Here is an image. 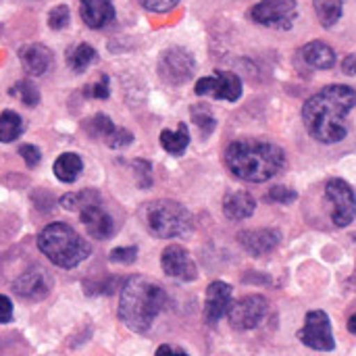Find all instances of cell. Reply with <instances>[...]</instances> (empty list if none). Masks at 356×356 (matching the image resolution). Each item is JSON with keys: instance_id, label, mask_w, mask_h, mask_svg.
<instances>
[{"instance_id": "15", "label": "cell", "mask_w": 356, "mask_h": 356, "mask_svg": "<svg viewBox=\"0 0 356 356\" xmlns=\"http://www.w3.org/2000/svg\"><path fill=\"white\" fill-rule=\"evenodd\" d=\"M282 242V232L271 227L261 229H244L238 234V244L250 254V257H265L271 254Z\"/></svg>"}, {"instance_id": "35", "label": "cell", "mask_w": 356, "mask_h": 356, "mask_svg": "<svg viewBox=\"0 0 356 356\" xmlns=\"http://www.w3.org/2000/svg\"><path fill=\"white\" fill-rule=\"evenodd\" d=\"M19 156L25 161L27 169H35V167L40 165V161H42V152H40V148L33 146V144H21V146H19Z\"/></svg>"}, {"instance_id": "13", "label": "cell", "mask_w": 356, "mask_h": 356, "mask_svg": "<svg viewBox=\"0 0 356 356\" xmlns=\"http://www.w3.org/2000/svg\"><path fill=\"white\" fill-rule=\"evenodd\" d=\"M50 290H52V275L40 265L25 269L13 284V292L29 302L44 300L50 294Z\"/></svg>"}, {"instance_id": "20", "label": "cell", "mask_w": 356, "mask_h": 356, "mask_svg": "<svg viewBox=\"0 0 356 356\" xmlns=\"http://www.w3.org/2000/svg\"><path fill=\"white\" fill-rule=\"evenodd\" d=\"M254 209H257V200L250 192L236 190V192L225 194L223 198V213L229 221L250 219L254 215Z\"/></svg>"}, {"instance_id": "17", "label": "cell", "mask_w": 356, "mask_h": 356, "mask_svg": "<svg viewBox=\"0 0 356 356\" xmlns=\"http://www.w3.org/2000/svg\"><path fill=\"white\" fill-rule=\"evenodd\" d=\"M79 219L86 225L90 238H94V240H108L115 234V229H117L113 217L104 211L102 200L100 202H92L86 209H81L79 211Z\"/></svg>"}, {"instance_id": "24", "label": "cell", "mask_w": 356, "mask_h": 356, "mask_svg": "<svg viewBox=\"0 0 356 356\" xmlns=\"http://www.w3.org/2000/svg\"><path fill=\"white\" fill-rule=\"evenodd\" d=\"M313 6H315V15L321 27L325 29L334 27L342 19V13H344L342 0H313Z\"/></svg>"}, {"instance_id": "1", "label": "cell", "mask_w": 356, "mask_h": 356, "mask_svg": "<svg viewBox=\"0 0 356 356\" xmlns=\"http://www.w3.org/2000/svg\"><path fill=\"white\" fill-rule=\"evenodd\" d=\"M356 104V90L344 83L325 86L302 106L309 136L321 144H338L348 136V115Z\"/></svg>"}, {"instance_id": "16", "label": "cell", "mask_w": 356, "mask_h": 356, "mask_svg": "<svg viewBox=\"0 0 356 356\" xmlns=\"http://www.w3.org/2000/svg\"><path fill=\"white\" fill-rule=\"evenodd\" d=\"M234 290L229 284L217 280L207 288V298H204V321L209 325H215L223 315H227L232 307Z\"/></svg>"}, {"instance_id": "21", "label": "cell", "mask_w": 356, "mask_h": 356, "mask_svg": "<svg viewBox=\"0 0 356 356\" xmlns=\"http://www.w3.org/2000/svg\"><path fill=\"white\" fill-rule=\"evenodd\" d=\"M300 58L311 69L327 71V69H334V65H336V50L321 40H313L300 48Z\"/></svg>"}, {"instance_id": "23", "label": "cell", "mask_w": 356, "mask_h": 356, "mask_svg": "<svg viewBox=\"0 0 356 356\" xmlns=\"http://www.w3.org/2000/svg\"><path fill=\"white\" fill-rule=\"evenodd\" d=\"M161 146H163L169 154L181 156V154L188 150V146H190V129H188V125H186V123H179L175 131L163 129V131H161Z\"/></svg>"}, {"instance_id": "2", "label": "cell", "mask_w": 356, "mask_h": 356, "mask_svg": "<svg viewBox=\"0 0 356 356\" xmlns=\"http://www.w3.org/2000/svg\"><path fill=\"white\" fill-rule=\"evenodd\" d=\"M223 156L229 173L250 184H265L286 167L284 148L267 140H236Z\"/></svg>"}, {"instance_id": "18", "label": "cell", "mask_w": 356, "mask_h": 356, "mask_svg": "<svg viewBox=\"0 0 356 356\" xmlns=\"http://www.w3.org/2000/svg\"><path fill=\"white\" fill-rule=\"evenodd\" d=\"M79 15L90 29H102L115 21L113 0H79Z\"/></svg>"}, {"instance_id": "27", "label": "cell", "mask_w": 356, "mask_h": 356, "mask_svg": "<svg viewBox=\"0 0 356 356\" xmlns=\"http://www.w3.org/2000/svg\"><path fill=\"white\" fill-rule=\"evenodd\" d=\"M96 50L90 46V44H77L71 52H69V56H67V63H69V67H71V71L73 73H83L94 60H96Z\"/></svg>"}, {"instance_id": "30", "label": "cell", "mask_w": 356, "mask_h": 356, "mask_svg": "<svg viewBox=\"0 0 356 356\" xmlns=\"http://www.w3.org/2000/svg\"><path fill=\"white\" fill-rule=\"evenodd\" d=\"M265 200L267 202H273V204H284L286 207V204H292V202L298 200V192L292 190V188H288V186H273L267 192Z\"/></svg>"}, {"instance_id": "14", "label": "cell", "mask_w": 356, "mask_h": 356, "mask_svg": "<svg viewBox=\"0 0 356 356\" xmlns=\"http://www.w3.org/2000/svg\"><path fill=\"white\" fill-rule=\"evenodd\" d=\"M161 267H163L165 275H169L177 282H194L198 277L196 263L192 261L190 252L179 244H171L163 250Z\"/></svg>"}, {"instance_id": "34", "label": "cell", "mask_w": 356, "mask_h": 356, "mask_svg": "<svg viewBox=\"0 0 356 356\" xmlns=\"http://www.w3.org/2000/svg\"><path fill=\"white\" fill-rule=\"evenodd\" d=\"M136 259H138L136 246H121V248L111 250V254H108V261L117 263V265H131V263H136Z\"/></svg>"}, {"instance_id": "12", "label": "cell", "mask_w": 356, "mask_h": 356, "mask_svg": "<svg viewBox=\"0 0 356 356\" xmlns=\"http://www.w3.org/2000/svg\"><path fill=\"white\" fill-rule=\"evenodd\" d=\"M81 127H83V131H86L90 138L100 140V142H104L108 148H115V150L125 148V146H129V144L134 142V134L127 131V129H123V127H117V125L111 121V117H106L104 113H96L94 117L86 119V121L81 123Z\"/></svg>"}, {"instance_id": "4", "label": "cell", "mask_w": 356, "mask_h": 356, "mask_svg": "<svg viewBox=\"0 0 356 356\" xmlns=\"http://www.w3.org/2000/svg\"><path fill=\"white\" fill-rule=\"evenodd\" d=\"M40 252L60 269H73L92 254V246L69 223L56 221L38 234Z\"/></svg>"}, {"instance_id": "19", "label": "cell", "mask_w": 356, "mask_h": 356, "mask_svg": "<svg viewBox=\"0 0 356 356\" xmlns=\"http://www.w3.org/2000/svg\"><path fill=\"white\" fill-rule=\"evenodd\" d=\"M19 60L29 75H44L52 67V50L44 44H27L19 50Z\"/></svg>"}, {"instance_id": "40", "label": "cell", "mask_w": 356, "mask_h": 356, "mask_svg": "<svg viewBox=\"0 0 356 356\" xmlns=\"http://www.w3.org/2000/svg\"><path fill=\"white\" fill-rule=\"evenodd\" d=\"M346 327H348V332L353 334V336H356V313L348 319V323H346Z\"/></svg>"}, {"instance_id": "29", "label": "cell", "mask_w": 356, "mask_h": 356, "mask_svg": "<svg viewBox=\"0 0 356 356\" xmlns=\"http://www.w3.org/2000/svg\"><path fill=\"white\" fill-rule=\"evenodd\" d=\"M10 96H15V98H19L25 106H29V108H33V106H38L40 104V90L35 88V83L33 81H29V79H21V81H17L13 88H10Z\"/></svg>"}, {"instance_id": "33", "label": "cell", "mask_w": 356, "mask_h": 356, "mask_svg": "<svg viewBox=\"0 0 356 356\" xmlns=\"http://www.w3.org/2000/svg\"><path fill=\"white\" fill-rule=\"evenodd\" d=\"M134 171H136V181L142 190L152 186V167L148 161H142V159L134 161Z\"/></svg>"}, {"instance_id": "22", "label": "cell", "mask_w": 356, "mask_h": 356, "mask_svg": "<svg viewBox=\"0 0 356 356\" xmlns=\"http://www.w3.org/2000/svg\"><path fill=\"white\" fill-rule=\"evenodd\" d=\"M52 171H54V177H56L58 181H63V184H73V181L79 177V173L83 171V161H81V156L75 154V152H63V154L54 161Z\"/></svg>"}, {"instance_id": "8", "label": "cell", "mask_w": 356, "mask_h": 356, "mask_svg": "<svg viewBox=\"0 0 356 356\" xmlns=\"http://www.w3.org/2000/svg\"><path fill=\"white\" fill-rule=\"evenodd\" d=\"M196 69V60L192 52H188L181 46H171L167 48L161 58H159V77L167 86H184L186 81L192 79Z\"/></svg>"}, {"instance_id": "32", "label": "cell", "mask_w": 356, "mask_h": 356, "mask_svg": "<svg viewBox=\"0 0 356 356\" xmlns=\"http://www.w3.org/2000/svg\"><path fill=\"white\" fill-rule=\"evenodd\" d=\"M111 94L108 88V75H100V79L96 83H90L83 88V96L86 98H94V100H106Z\"/></svg>"}, {"instance_id": "6", "label": "cell", "mask_w": 356, "mask_h": 356, "mask_svg": "<svg viewBox=\"0 0 356 356\" xmlns=\"http://www.w3.org/2000/svg\"><path fill=\"white\" fill-rule=\"evenodd\" d=\"M325 200L332 207V221L338 227H348L356 219L355 188L342 179L334 177L325 184Z\"/></svg>"}, {"instance_id": "5", "label": "cell", "mask_w": 356, "mask_h": 356, "mask_svg": "<svg viewBox=\"0 0 356 356\" xmlns=\"http://www.w3.org/2000/svg\"><path fill=\"white\" fill-rule=\"evenodd\" d=\"M146 229L161 240L184 238L194 229L192 213L177 200L161 198L146 207Z\"/></svg>"}, {"instance_id": "7", "label": "cell", "mask_w": 356, "mask_h": 356, "mask_svg": "<svg viewBox=\"0 0 356 356\" xmlns=\"http://www.w3.org/2000/svg\"><path fill=\"white\" fill-rule=\"evenodd\" d=\"M248 17L263 27L292 29L298 17V4L296 0H261L250 8Z\"/></svg>"}, {"instance_id": "38", "label": "cell", "mask_w": 356, "mask_h": 356, "mask_svg": "<svg viewBox=\"0 0 356 356\" xmlns=\"http://www.w3.org/2000/svg\"><path fill=\"white\" fill-rule=\"evenodd\" d=\"M342 71L346 75H356V52H350L344 60H342Z\"/></svg>"}, {"instance_id": "39", "label": "cell", "mask_w": 356, "mask_h": 356, "mask_svg": "<svg viewBox=\"0 0 356 356\" xmlns=\"http://www.w3.org/2000/svg\"><path fill=\"white\" fill-rule=\"evenodd\" d=\"M156 355H188V350H184V348H179V346L165 344V346H159V348H156Z\"/></svg>"}, {"instance_id": "11", "label": "cell", "mask_w": 356, "mask_h": 356, "mask_svg": "<svg viewBox=\"0 0 356 356\" xmlns=\"http://www.w3.org/2000/svg\"><path fill=\"white\" fill-rule=\"evenodd\" d=\"M194 92L198 96H211L215 100H227V102H238L242 92H244V86H242V79L236 75V73H229V71H215L213 75L209 77H200L196 81V88Z\"/></svg>"}, {"instance_id": "25", "label": "cell", "mask_w": 356, "mask_h": 356, "mask_svg": "<svg viewBox=\"0 0 356 356\" xmlns=\"http://www.w3.org/2000/svg\"><path fill=\"white\" fill-rule=\"evenodd\" d=\"M102 196L98 190L94 188H88V190H79V192H69L60 198V207L65 211H71V213H79L81 209H86L88 204L92 202H100Z\"/></svg>"}, {"instance_id": "26", "label": "cell", "mask_w": 356, "mask_h": 356, "mask_svg": "<svg viewBox=\"0 0 356 356\" xmlns=\"http://www.w3.org/2000/svg\"><path fill=\"white\" fill-rule=\"evenodd\" d=\"M23 129H25L23 119L15 111H2L0 113V142L2 144H10V142L19 140Z\"/></svg>"}, {"instance_id": "10", "label": "cell", "mask_w": 356, "mask_h": 356, "mask_svg": "<svg viewBox=\"0 0 356 356\" xmlns=\"http://www.w3.org/2000/svg\"><path fill=\"white\" fill-rule=\"evenodd\" d=\"M269 311V302L265 296L261 294H248L236 302H232L229 311H227V319L229 325L238 332H248L254 330L263 323V319L267 317Z\"/></svg>"}, {"instance_id": "36", "label": "cell", "mask_w": 356, "mask_h": 356, "mask_svg": "<svg viewBox=\"0 0 356 356\" xmlns=\"http://www.w3.org/2000/svg\"><path fill=\"white\" fill-rule=\"evenodd\" d=\"M146 10H152V13H169L177 6L179 0H138Z\"/></svg>"}, {"instance_id": "9", "label": "cell", "mask_w": 356, "mask_h": 356, "mask_svg": "<svg viewBox=\"0 0 356 356\" xmlns=\"http://www.w3.org/2000/svg\"><path fill=\"white\" fill-rule=\"evenodd\" d=\"M298 340L319 353H332L336 348V338L332 330V321L325 311H309L305 317V327L298 332Z\"/></svg>"}, {"instance_id": "28", "label": "cell", "mask_w": 356, "mask_h": 356, "mask_svg": "<svg viewBox=\"0 0 356 356\" xmlns=\"http://www.w3.org/2000/svg\"><path fill=\"white\" fill-rule=\"evenodd\" d=\"M190 115H192V121L196 123V127H198V131H200V136L207 140V138H211L213 134H215V129H217V119L213 117V113L209 111V106H204V104H194L192 108H190Z\"/></svg>"}, {"instance_id": "37", "label": "cell", "mask_w": 356, "mask_h": 356, "mask_svg": "<svg viewBox=\"0 0 356 356\" xmlns=\"http://www.w3.org/2000/svg\"><path fill=\"white\" fill-rule=\"evenodd\" d=\"M13 315H15V309H13V302L8 296L0 294V325H6L13 321Z\"/></svg>"}, {"instance_id": "3", "label": "cell", "mask_w": 356, "mask_h": 356, "mask_svg": "<svg viewBox=\"0 0 356 356\" xmlns=\"http://www.w3.org/2000/svg\"><path fill=\"white\" fill-rule=\"evenodd\" d=\"M167 307L165 290L144 275L129 277L119 296V319L127 330L136 334H146L154 319Z\"/></svg>"}, {"instance_id": "31", "label": "cell", "mask_w": 356, "mask_h": 356, "mask_svg": "<svg viewBox=\"0 0 356 356\" xmlns=\"http://www.w3.org/2000/svg\"><path fill=\"white\" fill-rule=\"evenodd\" d=\"M69 21H71V10H69L67 4H58L48 13V27L54 29V31L65 29L69 25Z\"/></svg>"}]
</instances>
